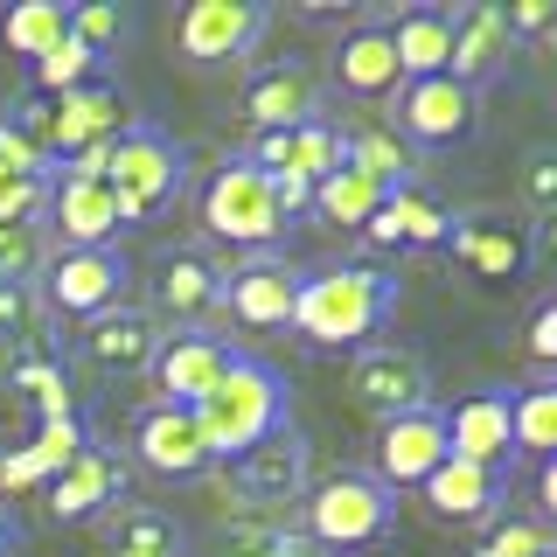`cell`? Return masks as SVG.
I'll return each instance as SVG.
<instances>
[{"instance_id": "1", "label": "cell", "mask_w": 557, "mask_h": 557, "mask_svg": "<svg viewBox=\"0 0 557 557\" xmlns=\"http://www.w3.org/2000/svg\"><path fill=\"white\" fill-rule=\"evenodd\" d=\"M397 313V272L383 265H335V272H307L300 300H293V335L313 348H370L383 335V321Z\"/></svg>"}, {"instance_id": "2", "label": "cell", "mask_w": 557, "mask_h": 557, "mask_svg": "<svg viewBox=\"0 0 557 557\" xmlns=\"http://www.w3.org/2000/svg\"><path fill=\"white\" fill-rule=\"evenodd\" d=\"M278 425H286V376H278L272 362L231 348L223 376L209 383V397L196 405V432H202L209 460H237V453H251L258 440H272Z\"/></svg>"}, {"instance_id": "3", "label": "cell", "mask_w": 557, "mask_h": 557, "mask_svg": "<svg viewBox=\"0 0 557 557\" xmlns=\"http://www.w3.org/2000/svg\"><path fill=\"white\" fill-rule=\"evenodd\" d=\"M104 188L119 202V223H153L188 188V153L153 126H126L104 153Z\"/></svg>"}, {"instance_id": "4", "label": "cell", "mask_w": 557, "mask_h": 557, "mask_svg": "<svg viewBox=\"0 0 557 557\" xmlns=\"http://www.w3.org/2000/svg\"><path fill=\"white\" fill-rule=\"evenodd\" d=\"M397 522V495L376 487L370 474H327L313 495L300 502V530L313 550H362L383 544Z\"/></svg>"}, {"instance_id": "5", "label": "cell", "mask_w": 557, "mask_h": 557, "mask_svg": "<svg viewBox=\"0 0 557 557\" xmlns=\"http://www.w3.org/2000/svg\"><path fill=\"white\" fill-rule=\"evenodd\" d=\"M14 126L42 147L49 168H57V161H70V153L104 147V139L126 133V98H119L112 84H77V91H63V98H49V104H22Z\"/></svg>"}, {"instance_id": "6", "label": "cell", "mask_w": 557, "mask_h": 557, "mask_svg": "<svg viewBox=\"0 0 557 557\" xmlns=\"http://www.w3.org/2000/svg\"><path fill=\"white\" fill-rule=\"evenodd\" d=\"M202 231L216 244H231V251H265V244L286 231V223H278V202H272V182L244 161V153H231V161L202 182Z\"/></svg>"}, {"instance_id": "7", "label": "cell", "mask_w": 557, "mask_h": 557, "mask_svg": "<svg viewBox=\"0 0 557 557\" xmlns=\"http://www.w3.org/2000/svg\"><path fill=\"white\" fill-rule=\"evenodd\" d=\"M126 286H133V258L119 251V244H98V251H49L42 278H35L42 307L70 313V321H98V313L126 307Z\"/></svg>"}, {"instance_id": "8", "label": "cell", "mask_w": 557, "mask_h": 557, "mask_svg": "<svg viewBox=\"0 0 557 557\" xmlns=\"http://www.w3.org/2000/svg\"><path fill=\"white\" fill-rule=\"evenodd\" d=\"M126 223H119V202L104 182H77V174H49V202H42V237L49 251H98L112 244Z\"/></svg>"}, {"instance_id": "9", "label": "cell", "mask_w": 557, "mask_h": 557, "mask_svg": "<svg viewBox=\"0 0 557 557\" xmlns=\"http://www.w3.org/2000/svg\"><path fill=\"white\" fill-rule=\"evenodd\" d=\"M474 126H481V91H467L453 77H411L397 91V133H405V147H453Z\"/></svg>"}, {"instance_id": "10", "label": "cell", "mask_w": 557, "mask_h": 557, "mask_svg": "<svg viewBox=\"0 0 557 557\" xmlns=\"http://www.w3.org/2000/svg\"><path fill=\"white\" fill-rule=\"evenodd\" d=\"M272 14L258 8V0H196V8H182V22H174V42H182V57L209 70V63H237L251 57V42L265 35Z\"/></svg>"}, {"instance_id": "11", "label": "cell", "mask_w": 557, "mask_h": 557, "mask_svg": "<svg viewBox=\"0 0 557 557\" xmlns=\"http://www.w3.org/2000/svg\"><path fill=\"white\" fill-rule=\"evenodd\" d=\"M348 391H356L370 411H383V418L425 411L432 370L411 356V348H397V342H370V348H356V356H348Z\"/></svg>"}, {"instance_id": "12", "label": "cell", "mask_w": 557, "mask_h": 557, "mask_svg": "<svg viewBox=\"0 0 557 557\" xmlns=\"http://www.w3.org/2000/svg\"><path fill=\"white\" fill-rule=\"evenodd\" d=\"M446 460V418L440 411H397V418H383L376 425V487H425V474Z\"/></svg>"}, {"instance_id": "13", "label": "cell", "mask_w": 557, "mask_h": 557, "mask_svg": "<svg viewBox=\"0 0 557 557\" xmlns=\"http://www.w3.org/2000/svg\"><path fill=\"white\" fill-rule=\"evenodd\" d=\"M133 460L161 481H196L216 467L196 432V411H182V405H147L133 418Z\"/></svg>"}, {"instance_id": "14", "label": "cell", "mask_w": 557, "mask_h": 557, "mask_svg": "<svg viewBox=\"0 0 557 557\" xmlns=\"http://www.w3.org/2000/svg\"><path fill=\"white\" fill-rule=\"evenodd\" d=\"M446 22H453V57H446V77L453 84L481 91V84H495L502 70H509L516 35H509V22H502L495 0H467V8L446 14Z\"/></svg>"}, {"instance_id": "15", "label": "cell", "mask_w": 557, "mask_h": 557, "mask_svg": "<svg viewBox=\"0 0 557 557\" xmlns=\"http://www.w3.org/2000/svg\"><path fill=\"white\" fill-rule=\"evenodd\" d=\"M223 362H231V348H223L216 335H161V348H153L147 376H153V405H182L196 411L209 397V383L223 376Z\"/></svg>"}, {"instance_id": "16", "label": "cell", "mask_w": 557, "mask_h": 557, "mask_svg": "<svg viewBox=\"0 0 557 557\" xmlns=\"http://www.w3.org/2000/svg\"><path fill=\"white\" fill-rule=\"evenodd\" d=\"M446 418V453L453 460H474V467H495V474H509L516 467V440H509V397L502 391H474L460 397Z\"/></svg>"}, {"instance_id": "17", "label": "cell", "mask_w": 557, "mask_h": 557, "mask_svg": "<svg viewBox=\"0 0 557 557\" xmlns=\"http://www.w3.org/2000/svg\"><path fill=\"white\" fill-rule=\"evenodd\" d=\"M300 278L286 258H251V265L223 272V313L244 327H286L293 321V300H300Z\"/></svg>"}, {"instance_id": "18", "label": "cell", "mask_w": 557, "mask_h": 557, "mask_svg": "<svg viewBox=\"0 0 557 557\" xmlns=\"http://www.w3.org/2000/svg\"><path fill=\"white\" fill-rule=\"evenodd\" d=\"M119 502H126V460L104 453V446H84L77 460L49 481V516L57 522H98L104 509H119Z\"/></svg>"}, {"instance_id": "19", "label": "cell", "mask_w": 557, "mask_h": 557, "mask_svg": "<svg viewBox=\"0 0 557 557\" xmlns=\"http://www.w3.org/2000/svg\"><path fill=\"white\" fill-rule=\"evenodd\" d=\"M231 474H237V487L258 502V509H286V502H300V487H307V440L293 425H278L272 440L237 453Z\"/></svg>"}, {"instance_id": "20", "label": "cell", "mask_w": 557, "mask_h": 557, "mask_svg": "<svg viewBox=\"0 0 557 557\" xmlns=\"http://www.w3.org/2000/svg\"><path fill=\"white\" fill-rule=\"evenodd\" d=\"M153 348H161V321H153L147 307H112V313H98V321H84V335H77V356L104 376L147 370Z\"/></svg>"}, {"instance_id": "21", "label": "cell", "mask_w": 557, "mask_h": 557, "mask_svg": "<svg viewBox=\"0 0 557 557\" xmlns=\"http://www.w3.org/2000/svg\"><path fill=\"white\" fill-rule=\"evenodd\" d=\"M335 153H342V168H356L362 182L383 188V196L418 182V147H405V133L383 126V119H342V126H335Z\"/></svg>"}, {"instance_id": "22", "label": "cell", "mask_w": 557, "mask_h": 557, "mask_svg": "<svg viewBox=\"0 0 557 557\" xmlns=\"http://www.w3.org/2000/svg\"><path fill=\"white\" fill-rule=\"evenodd\" d=\"M244 119L258 133H293L307 119H321V91L300 63H265L251 84H244Z\"/></svg>"}, {"instance_id": "23", "label": "cell", "mask_w": 557, "mask_h": 557, "mask_svg": "<svg viewBox=\"0 0 557 557\" xmlns=\"http://www.w3.org/2000/svg\"><path fill=\"white\" fill-rule=\"evenodd\" d=\"M335 84H342V98H356V104H383V98L405 91V70H397V57H391L383 22L348 28L335 42Z\"/></svg>"}, {"instance_id": "24", "label": "cell", "mask_w": 557, "mask_h": 557, "mask_svg": "<svg viewBox=\"0 0 557 557\" xmlns=\"http://www.w3.org/2000/svg\"><path fill=\"white\" fill-rule=\"evenodd\" d=\"M223 272L231 265H209L202 251H174L161 265V278H153V300H161V313H174L188 335H202V321L223 313Z\"/></svg>"}, {"instance_id": "25", "label": "cell", "mask_w": 557, "mask_h": 557, "mask_svg": "<svg viewBox=\"0 0 557 557\" xmlns=\"http://www.w3.org/2000/svg\"><path fill=\"white\" fill-rule=\"evenodd\" d=\"M502 495H509V474L474 467V460H453V453L425 474V509L440 522H481V516H495Z\"/></svg>"}, {"instance_id": "26", "label": "cell", "mask_w": 557, "mask_h": 557, "mask_svg": "<svg viewBox=\"0 0 557 557\" xmlns=\"http://www.w3.org/2000/svg\"><path fill=\"white\" fill-rule=\"evenodd\" d=\"M244 161L258 174H300V182H321V174H335V126L327 119H307V126L293 133H251V147H244Z\"/></svg>"}, {"instance_id": "27", "label": "cell", "mask_w": 557, "mask_h": 557, "mask_svg": "<svg viewBox=\"0 0 557 557\" xmlns=\"http://www.w3.org/2000/svg\"><path fill=\"white\" fill-rule=\"evenodd\" d=\"M453 223L440 202H425L418 188H391V196L376 202V216L362 223V237L370 244H397V251H440V244L453 237Z\"/></svg>"}, {"instance_id": "28", "label": "cell", "mask_w": 557, "mask_h": 557, "mask_svg": "<svg viewBox=\"0 0 557 557\" xmlns=\"http://www.w3.org/2000/svg\"><path fill=\"white\" fill-rule=\"evenodd\" d=\"M383 35H391V57L405 70V84L411 77H446V57H453L446 8H405L397 22H383Z\"/></svg>"}, {"instance_id": "29", "label": "cell", "mask_w": 557, "mask_h": 557, "mask_svg": "<svg viewBox=\"0 0 557 557\" xmlns=\"http://www.w3.org/2000/svg\"><path fill=\"white\" fill-rule=\"evenodd\" d=\"M104 530V557H182V522L147 502H119L98 516Z\"/></svg>"}, {"instance_id": "30", "label": "cell", "mask_w": 557, "mask_h": 557, "mask_svg": "<svg viewBox=\"0 0 557 557\" xmlns=\"http://www.w3.org/2000/svg\"><path fill=\"white\" fill-rule=\"evenodd\" d=\"M453 258H460L467 272H481V278H516L522 272V258H530V244H522L516 223H502V216H467V223H453Z\"/></svg>"}, {"instance_id": "31", "label": "cell", "mask_w": 557, "mask_h": 557, "mask_svg": "<svg viewBox=\"0 0 557 557\" xmlns=\"http://www.w3.org/2000/svg\"><path fill=\"white\" fill-rule=\"evenodd\" d=\"M70 35V0H14L8 14H0V42H8V57H49Z\"/></svg>"}, {"instance_id": "32", "label": "cell", "mask_w": 557, "mask_h": 557, "mask_svg": "<svg viewBox=\"0 0 557 557\" xmlns=\"http://www.w3.org/2000/svg\"><path fill=\"white\" fill-rule=\"evenodd\" d=\"M376 202H383V188L362 182V174L342 168V161H335V174H321V182H313V196H307V209L321 223H335V231H362V223L376 216Z\"/></svg>"}, {"instance_id": "33", "label": "cell", "mask_w": 557, "mask_h": 557, "mask_svg": "<svg viewBox=\"0 0 557 557\" xmlns=\"http://www.w3.org/2000/svg\"><path fill=\"white\" fill-rule=\"evenodd\" d=\"M231 557H327V550H313L307 530L286 509H258V516L231 522Z\"/></svg>"}, {"instance_id": "34", "label": "cell", "mask_w": 557, "mask_h": 557, "mask_svg": "<svg viewBox=\"0 0 557 557\" xmlns=\"http://www.w3.org/2000/svg\"><path fill=\"white\" fill-rule=\"evenodd\" d=\"M509 440H516V453H530V460H550V446H557V397H550V383H530L522 397H509Z\"/></svg>"}, {"instance_id": "35", "label": "cell", "mask_w": 557, "mask_h": 557, "mask_svg": "<svg viewBox=\"0 0 557 557\" xmlns=\"http://www.w3.org/2000/svg\"><path fill=\"white\" fill-rule=\"evenodd\" d=\"M98 63H104V57H91L77 35H63L49 57L28 63V77H35V91H42V98H63V91H77V84H98Z\"/></svg>"}, {"instance_id": "36", "label": "cell", "mask_w": 557, "mask_h": 557, "mask_svg": "<svg viewBox=\"0 0 557 557\" xmlns=\"http://www.w3.org/2000/svg\"><path fill=\"white\" fill-rule=\"evenodd\" d=\"M49 265L42 223H0V286H35Z\"/></svg>"}, {"instance_id": "37", "label": "cell", "mask_w": 557, "mask_h": 557, "mask_svg": "<svg viewBox=\"0 0 557 557\" xmlns=\"http://www.w3.org/2000/svg\"><path fill=\"white\" fill-rule=\"evenodd\" d=\"M49 307L35 286H0V342H22V348H42L49 335Z\"/></svg>"}, {"instance_id": "38", "label": "cell", "mask_w": 557, "mask_h": 557, "mask_svg": "<svg viewBox=\"0 0 557 557\" xmlns=\"http://www.w3.org/2000/svg\"><path fill=\"white\" fill-rule=\"evenodd\" d=\"M84 453V418L70 411V418H42V425H35V446H28V460L42 467V481H57L70 460H77Z\"/></svg>"}, {"instance_id": "39", "label": "cell", "mask_w": 557, "mask_h": 557, "mask_svg": "<svg viewBox=\"0 0 557 557\" xmlns=\"http://www.w3.org/2000/svg\"><path fill=\"white\" fill-rule=\"evenodd\" d=\"M42 202H49V174L0 168V223H42Z\"/></svg>"}, {"instance_id": "40", "label": "cell", "mask_w": 557, "mask_h": 557, "mask_svg": "<svg viewBox=\"0 0 557 557\" xmlns=\"http://www.w3.org/2000/svg\"><path fill=\"white\" fill-rule=\"evenodd\" d=\"M70 35H77V42L91 49V57H104V49H112L119 35H126V14L104 8V0H77V8H70Z\"/></svg>"}, {"instance_id": "41", "label": "cell", "mask_w": 557, "mask_h": 557, "mask_svg": "<svg viewBox=\"0 0 557 557\" xmlns=\"http://www.w3.org/2000/svg\"><path fill=\"white\" fill-rule=\"evenodd\" d=\"M474 557H550V522H495Z\"/></svg>"}, {"instance_id": "42", "label": "cell", "mask_w": 557, "mask_h": 557, "mask_svg": "<svg viewBox=\"0 0 557 557\" xmlns=\"http://www.w3.org/2000/svg\"><path fill=\"white\" fill-rule=\"evenodd\" d=\"M0 168H28V174H49V161H42V147L14 126V119H0Z\"/></svg>"}, {"instance_id": "43", "label": "cell", "mask_w": 557, "mask_h": 557, "mask_svg": "<svg viewBox=\"0 0 557 557\" xmlns=\"http://www.w3.org/2000/svg\"><path fill=\"white\" fill-rule=\"evenodd\" d=\"M502 22H509V35H550V8L544 0H516V8H502Z\"/></svg>"}, {"instance_id": "44", "label": "cell", "mask_w": 557, "mask_h": 557, "mask_svg": "<svg viewBox=\"0 0 557 557\" xmlns=\"http://www.w3.org/2000/svg\"><path fill=\"white\" fill-rule=\"evenodd\" d=\"M530 356H536V362L557 356V307H550V300L530 313Z\"/></svg>"}, {"instance_id": "45", "label": "cell", "mask_w": 557, "mask_h": 557, "mask_svg": "<svg viewBox=\"0 0 557 557\" xmlns=\"http://www.w3.org/2000/svg\"><path fill=\"white\" fill-rule=\"evenodd\" d=\"M14 544H22V522L0 509V557H14Z\"/></svg>"}]
</instances>
